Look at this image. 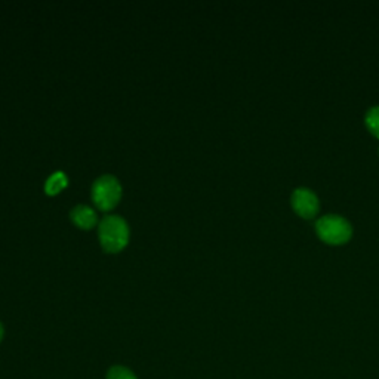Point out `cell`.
Returning <instances> with one entry per match:
<instances>
[{"mask_svg": "<svg viewBox=\"0 0 379 379\" xmlns=\"http://www.w3.org/2000/svg\"><path fill=\"white\" fill-rule=\"evenodd\" d=\"M101 246L107 252H120L129 243V225L118 215H108L98 225Z\"/></svg>", "mask_w": 379, "mask_h": 379, "instance_id": "obj_1", "label": "cell"}, {"mask_svg": "<svg viewBox=\"0 0 379 379\" xmlns=\"http://www.w3.org/2000/svg\"><path fill=\"white\" fill-rule=\"evenodd\" d=\"M316 232L323 242L330 245H342L350 240L353 228L344 216L329 213L317 220Z\"/></svg>", "mask_w": 379, "mask_h": 379, "instance_id": "obj_2", "label": "cell"}, {"mask_svg": "<svg viewBox=\"0 0 379 379\" xmlns=\"http://www.w3.org/2000/svg\"><path fill=\"white\" fill-rule=\"evenodd\" d=\"M92 200L101 211H111L122 199V186L116 177L102 175L92 184Z\"/></svg>", "mask_w": 379, "mask_h": 379, "instance_id": "obj_3", "label": "cell"}, {"mask_svg": "<svg viewBox=\"0 0 379 379\" xmlns=\"http://www.w3.org/2000/svg\"><path fill=\"white\" fill-rule=\"evenodd\" d=\"M291 202L295 212L304 218L316 216L320 209V202H318L317 194L304 187L293 190Z\"/></svg>", "mask_w": 379, "mask_h": 379, "instance_id": "obj_4", "label": "cell"}, {"mask_svg": "<svg viewBox=\"0 0 379 379\" xmlns=\"http://www.w3.org/2000/svg\"><path fill=\"white\" fill-rule=\"evenodd\" d=\"M70 218H72V221L74 223V225H77L79 228H83V229H89L92 227H95L98 223V216H97L95 211L89 208V206H86V204L74 206L70 212Z\"/></svg>", "mask_w": 379, "mask_h": 379, "instance_id": "obj_5", "label": "cell"}, {"mask_svg": "<svg viewBox=\"0 0 379 379\" xmlns=\"http://www.w3.org/2000/svg\"><path fill=\"white\" fill-rule=\"evenodd\" d=\"M67 186H68V178L64 172H55V174H52L48 178V181H46L45 191L46 194H49V196H55V194H58Z\"/></svg>", "mask_w": 379, "mask_h": 379, "instance_id": "obj_6", "label": "cell"}, {"mask_svg": "<svg viewBox=\"0 0 379 379\" xmlns=\"http://www.w3.org/2000/svg\"><path fill=\"white\" fill-rule=\"evenodd\" d=\"M364 122L367 129H369L376 138H379V106H373L367 110Z\"/></svg>", "mask_w": 379, "mask_h": 379, "instance_id": "obj_7", "label": "cell"}, {"mask_svg": "<svg viewBox=\"0 0 379 379\" xmlns=\"http://www.w3.org/2000/svg\"><path fill=\"white\" fill-rule=\"evenodd\" d=\"M106 379H138L136 375L129 369V367L124 366H113L107 372Z\"/></svg>", "mask_w": 379, "mask_h": 379, "instance_id": "obj_8", "label": "cell"}, {"mask_svg": "<svg viewBox=\"0 0 379 379\" xmlns=\"http://www.w3.org/2000/svg\"><path fill=\"white\" fill-rule=\"evenodd\" d=\"M3 335H5V329H3V325L0 323V342H2L3 339Z\"/></svg>", "mask_w": 379, "mask_h": 379, "instance_id": "obj_9", "label": "cell"}]
</instances>
